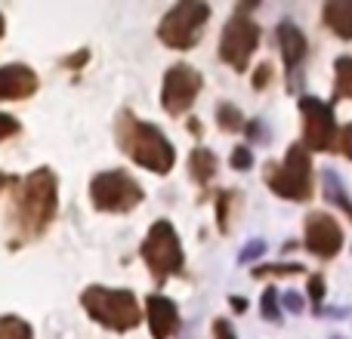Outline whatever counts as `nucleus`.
I'll return each instance as SVG.
<instances>
[{"mask_svg":"<svg viewBox=\"0 0 352 339\" xmlns=\"http://www.w3.org/2000/svg\"><path fill=\"white\" fill-rule=\"evenodd\" d=\"M0 339H31V327L22 318L3 315L0 318Z\"/></svg>","mask_w":352,"mask_h":339,"instance_id":"nucleus-17","label":"nucleus"},{"mask_svg":"<svg viewBox=\"0 0 352 339\" xmlns=\"http://www.w3.org/2000/svg\"><path fill=\"white\" fill-rule=\"evenodd\" d=\"M219 127L223 130H241V111L235 105H219Z\"/></svg>","mask_w":352,"mask_h":339,"instance_id":"nucleus-20","label":"nucleus"},{"mask_svg":"<svg viewBox=\"0 0 352 339\" xmlns=\"http://www.w3.org/2000/svg\"><path fill=\"white\" fill-rule=\"evenodd\" d=\"M256 40H260V25L254 19H248V6L238 10L235 16L229 19L223 31V40H219V56H223L226 65H232L235 71H244L256 49Z\"/></svg>","mask_w":352,"mask_h":339,"instance_id":"nucleus-8","label":"nucleus"},{"mask_svg":"<svg viewBox=\"0 0 352 339\" xmlns=\"http://www.w3.org/2000/svg\"><path fill=\"white\" fill-rule=\"evenodd\" d=\"M275 303H278V293L269 287V290L263 293V315H266L269 321H278V309H275Z\"/></svg>","mask_w":352,"mask_h":339,"instance_id":"nucleus-22","label":"nucleus"},{"mask_svg":"<svg viewBox=\"0 0 352 339\" xmlns=\"http://www.w3.org/2000/svg\"><path fill=\"white\" fill-rule=\"evenodd\" d=\"M232 309H235V312H244V309H248V303H244V299H235V296H232Z\"/></svg>","mask_w":352,"mask_h":339,"instance_id":"nucleus-32","label":"nucleus"},{"mask_svg":"<svg viewBox=\"0 0 352 339\" xmlns=\"http://www.w3.org/2000/svg\"><path fill=\"white\" fill-rule=\"evenodd\" d=\"M90 198L96 210L105 213H127L142 200V188L130 179L124 170H111V173H99L90 185Z\"/></svg>","mask_w":352,"mask_h":339,"instance_id":"nucleus-7","label":"nucleus"},{"mask_svg":"<svg viewBox=\"0 0 352 339\" xmlns=\"http://www.w3.org/2000/svg\"><path fill=\"white\" fill-rule=\"evenodd\" d=\"M3 182H6V176H3V173H0V188H3Z\"/></svg>","mask_w":352,"mask_h":339,"instance_id":"nucleus-35","label":"nucleus"},{"mask_svg":"<svg viewBox=\"0 0 352 339\" xmlns=\"http://www.w3.org/2000/svg\"><path fill=\"white\" fill-rule=\"evenodd\" d=\"M343 247V231L340 222L328 213H309L306 216V250L322 259L337 256V250Z\"/></svg>","mask_w":352,"mask_h":339,"instance_id":"nucleus-11","label":"nucleus"},{"mask_svg":"<svg viewBox=\"0 0 352 339\" xmlns=\"http://www.w3.org/2000/svg\"><path fill=\"white\" fill-rule=\"evenodd\" d=\"M309 296H312V303H322V299H324V278H322V274H312V278H309Z\"/></svg>","mask_w":352,"mask_h":339,"instance_id":"nucleus-25","label":"nucleus"},{"mask_svg":"<svg viewBox=\"0 0 352 339\" xmlns=\"http://www.w3.org/2000/svg\"><path fill=\"white\" fill-rule=\"evenodd\" d=\"M278 47H281V56H285V65H300L303 62V56H306V37H303V31L297 28L294 22H281L278 25Z\"/></svg>","mask_w":352,"mask_h":339,"instance_id":"nucleus-14","label":"nucleus"},{"mask_svg":"<svg viewBox=\"0 0 352 339\" xmlns=\"http://www.w3.org/2000/svg\"><path fill=\"white\" fill-rule=\"evenodd\" d=\"M210 19V6L207 3H176L164 19H161V40L173 49H188L198 43L204 22Z\"/></svg>","mask_w":352,"mask_h":339,"instance_id":"nucleus-5","label":"nucleus"},{"mask_svg":"<svg viewBox=\"0 0 352 339\" xmlns=\"http://www.w3.org/2000/svg\"><path fill=\"white\" fill-rule=\"evenodd\" d=\"M269 80H272V65H269V62H263V65L256 68V74H254V86H256V90H263Z\"/></svg>","mask_w":352,"mask_h":339,"instance_id":"nucleus-26","label":"nucleus"},{"mask_svg":"<svg viewBox=\"0 0 352 339\" xmlns=\"http://www.w3.org/2000/svg\"><path fill=\"white\" fill-rule=\"evenodd\" d=\"M188 170H192L195 182H210L213 173H217V158H213V152H207V148H195L192 158H188Z\"/></svg>","mask_w":352,"mask_h":339,"instance_id":"nucleus-16","label":"nucleus"},{"mask_svg":"<svg viewBox=\"0 0 352 339\" xmlns=\"http://www.w3.org/2000/svg\"><path fill=\"white\" fill-rule=\"evenodd\" d=\"M250 164H254L250 148H235V152H232V167L235 170H250Z\"/></svg>","mask_w":352,"mask_h":339,"instance_id":"nucleus-23","label":"nucleus"},{"mask_svg":"<svg viewBox=\"0 0 352 339\" xmlns=\"http://www.w3.org/2000/svg\"><path fill=\"white\" fill-rule=\"evenodd\" d=\"M248 133H250V136H254V139H256V136H260V133H263V130H260V127H256V121H254V127H248Z\"/></svg>","mask_w":352,"mask_h":339,"instance_id":"nucleus-33","label":"nucleus"},{"mask_svg":"<svg viewBox=\"0 0 352 339\" xmlns=\"http://www.w3.org/2000/svg\"><path fill=\"white\" fill-rule=\"evenodd\" d=\"M324 25L343 40H352V0H328L324 3Z\"/></svg>","mask_w":352,"mask_h":339,"instance_id":"nucleus-15","label":"nucleus"},{"mask_svg":"<svg viewBox=\"0 0 352 339\" xmlns=\"http://www.w3.org/2000/svg\"><path fill=\"white\" fill-rule=\"evenodd\" d=\"M118 142H121V148L136 164H142L146 170H152V173H167L176 161L170 142L155 127L136 121L130 111H124V115L118 117Z\"/></svg>","mask_w":352,"mask_h":339,"instance_id":"nucleus-1","label":"nucleus"},{"mask_svg":"<svg viewBox=\"0 0 352 339\" xmlns=\"http://www.w3.org/2000/svg\"><path fill=\"white\" fill-rule=\"evenodd\" d=\"M201 90V74L188 65H173L164 78V90H161V102L170 115H186L192 108L195 96Z\"/></svg>","mask_w":352,"mask_h":339,"instance_id":"nucleus-10","label":"nucleus"},{"mask_svg":"<svg viewBox=\"0 0 352 339\" xmlns=\"http://www.w3.org/2000/svg\"><path fill=\"white\" fill-rule=\"evenodd\" d=\"M337 93L352 99V59L349 56L337 59Z\"/></svg>","mask_w":352,"mask_h":339,"instance_id":"nucleus-19","label":"nucleus"},{"mask_svg":"<svg viewBox=\"0 0 352 339\" xmlns=\"http://www.w3.org/2000/svg\"><path fill=\"white\" fill-rule=\"evenodd\" d=\"M19 133V121L10 115H0V139H6V136H16Z\"/></svg>","mask_w":352,"mask_h":339,"instance_id":"nucleus-27","label":"nucleus"},{"mask_svg":"<svg viewBox=\"0 0 352 339\" xmlns=\"http://www.w3.org/2000/svg\"><path fill=\"white\" fill-rule=\"evenodd\" d=\"M275 194L287 200H306L312 194V164L303 145H291L285 164H272L266 173Z\"/></svg>","mask_w":352,"mask_h":339,"instance_id":"nucleus-4","label":"nucleus"},{"mask_svg":"<svg viewBox=\"0 0 352 339\" xmlns=\"http://www.w3.org/2000/svg\"><path fill=\"white\" fill-rule=\"evenodd\" d=\"M232 198H235L232 191L219 194V229L223 231H229V204H232Z\"/></svg>","mask_w":352,"mask_h":339,"instance_id":"nucleus-24","label":"nucleus"},{"mask_svg":"<svg viewBox=\"0 0 352 339\" xmlns=\"http://www.w3.org/2000/svg\"><path fill=\"white\" fill-rule=\"evenodd\" d=\"M84 309L96 318L102 327L111 330H133L140 324V303L130 290H109V287H87L80 296Z\"/></svg>","mask_w":352,"mask_h":339,"instance_id":"nucleus-3","label":"nucleus"},{"mask_svg":"<svg viewBox=\"0 0 352 339\" xmlns=\"http://www.w3.org/2000/svg\"><path fill=\"white\" fill-rule=\"evenodd\" d=\"M142 259H146V266L152 268V274L158 281H167L173 272L182 268V247L170 222L161 219V222L152 225L146 244H142Z\"/></svg>","mask_w":352,"mask_h":339,"instance_id":"nucleus-6","label":"nucleus"},{"mask_svg":"<svg viewBox=\"0 0 352 339\" xmlns=\"http://www.w3.org/2000/svg\"><path fill=\"white\" fill-rule=\"evenodd\" d=\"M340 148H343V154L352 161V124L346 130H343V136H340Z\"/></svg>","mask_w":352,"mask_h":339,"instance_id":"nucleus-30","label":"nucleus"},{"mask_svg":"<svg viewBox=\"0 0 352 339\" xmlns=\"http://www.w3.org/2000/svg\"><path fill=\"white\" fill-rule=\"evenodd\" d=\"M263 250H266V244H263V241H250L248 247L241 250V262H250L254 256H263Z\"/></svg>","mask_w":352,"mask_h":339,"instance_id":"nucleus-28","label":"nucleus"},{"mask_svg":"<svg viewBox=\"0 0 352 339\" xmlns=\"http://www.w3.org/2000/svg\"><path fill=\"white\" fill-rule=\"evenodd\" d=\"M324 194H328V200H337V204L343 207L346 213H352V204L346 200V191H343V185H340V179H337L334 173H324Z\"/></svg>","mask_w":352,"mask_h":339,"instance_id":"nucleus-18","label":"nucleus"},{"mask_svg":"<svg viewBox=\"0 0 352 339\" xmlns=\"http://www.w3.org/2000/svg\"><path fill=\"white\" fill-rule=\"evenodd\" d=\"M53 216H56V176L50 170H34L25 179L19 204H16L19 229L28 237H37L53 222Z\"/></svg>","mask_w":352,"mask_h":339,"instance_id":"nucleus-2","label":"nucleus"},{"mask_svg":"<svg viewBox=\"0 0 352 339\" xmlns=\"http://www.w3.org/2000/svg\"><path fill=\"white\" fill-rule=\"evenodd\" d=\"M213 336H217V339H238L226 321H213Z\"/></svg>","mask_w":352,"mask_h":339,"instance_id":"nucleus-29","label":"nucleus"},{"mask_svg":"<svg viewBox=\"0 0 352 339\" xmlns=\"http://www.w3.org/2000/svg\"><path fill=\"white\" fill-rule=\"evenodd\" d=\"M0 37H3V16H0Z\"/></svg>","mask_w":352,"mask_h":339,"instance_id":"nucleus-34","label":"nucleus"},{"mask_svg":"<svg viewBox=\"0 0 352 339\" xmlns=\"http://www.w3.org/2000/svg\"><path fill=\"white\" fill-rule=\"evenodd\" d=\"M300 115H303V139L312 152H331L334 148V136H337V124L334 115L324 102L306 96L300 99Z\"/></svg>","mask_w":352,"mask_h":339,"instance_id":"nucleus-9","label":"nucleus"},{"mask_svg":"<svg viewBox=\"0 0 352 339\" xmlns=\"http://www.w3.org/2000/svg\"><path fill=\"white\" fill-rule=\"evenodd\" d=\"M37 90V74L25 65L0 68V99H25Z\"/></svg>","mask_w":352,"mask_h":339,"instance_id":"nucleus-13","label":"nucleus"},{"mask_svg":"<svg viewBox=\"0 0 352 339\" xmlns=\"http://www.w3.org/2000/svg\"><path fill=\"white\" fill-rule=\"evenodd\" d=\"M285 305H287L291 312H300V309H303V299H300V293H287V296H285Z\"/></svg>","mask_w":352,"mask_h":339,"instance_id":"nucleus-31","label":"nucleus"},{"mask_svg":"<svg viewBox=\"0 0 352 339\" xmlns=\"http://www.w3.org/2000/svg\"><path fill=\"white\" fill-rule=\"evenodd\" d=\"M146 312H148V327H152L155 339H170L176 334V327H179V312H176V305L170 299L148 296Z\"/></svg>","mask_w":352,"mask_h":339,"instance_id":"nucleus-12","label":"nucleus"},{"mask_svg":"<svg viewBox=\"0 0 352 339\" xmlns=\"http://www.w3.org/2000/svg\"><path fill=\"white\" fill-rule=\"evenodd\" d=\"M303 266H256L254 278H269V274H300Z\"/></svg>","mask_w":352,"mask_h":339,"instance_id":"nucleus-21","label":"nucleus"}]
</instances>
